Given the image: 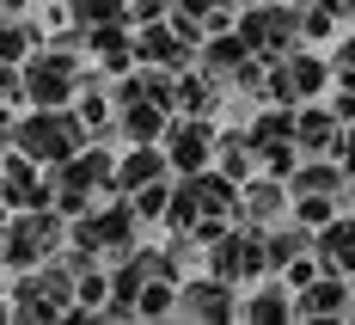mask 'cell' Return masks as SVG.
Wrapping results in <instances>:
<instances>
[{"label": "cell", "mask_w": 355, "mask_h": 325, "mask_svg": "<svg viewBox=\"0 0 355 325\" xmlns=\"http://www.w3.org/2000/svg\"><path fill=\"white\" fill-rule=\"evenodd\" d=\"M12 147L31 153L37 166H62V160H73V153L86 147V123H80L73 110H62V105H37L31 117L12 129Z\"/></svg>", "instance_id": "cell-1"}, {"label": "cell", "mask_w": 355, "mask_h": 325, "mask_svg": "<svg viewBox=\"0 0 355 325\" xmlns=\"http://www.w3.org/2000/svg\"><path fill=\"white\" fill-rule=\"evenodd\" d=\"M62 215H49V203L43 209H19V215L6 221V240H0V258L12 264V270H37V264H49L55 246H62Z\"/></svg>", "instance_id": "cell-2"}, {"label": "cell", "mask_w": 355, "mask_h": 325, "mask_svg": "<svg viewBox=\"0 0 355 325\" xmlns=\"http://www.w3.org/2000/svg\"><path fill=\"white\" fill-rule=\"evenodd\" d=\"M19 80H25V99L31 105H68V99H80V56H73L68 43L31 49Z\"/></svg>", "instance_id": "cell-3"}, {"label": "cell", "mask_w": 355, "mask_h": 325, "mask_svg": "<svg viewBox=\"0 0 355 325\" xmlns=\"http://www.w3.org/2000/svg\"><path fill=\"white\" fill-rule=\"evenodd\" d=\"M68 240L80 246V252H92V258H129V252H135V203L86 209V215L73 221Z\"/></svg>", "instance_id": "cell-4"}, {"label": "cell", "mask_w": 355, "mask_h": 325, "mask_svg": "<svg viewBox=\"0 0 355 325\" xmlns=\"http://www.w3.org/2000/svg\"><path fill=\"white\" fill-rule=\"evenodd\" d=\"M294 31H300V12L294 6H270V0H257V6H245V19H239V37L251 43V56H288V43H294Z\"/></svg>", "instance_id": "cell-5"}, {"label": "cell", "mask_w": 355, "mask_h": 325, "mask_svg": "<svg viewBox=\"0 0 355 325\" xmlns=\"http://www.w3.org/2000/svg\"><path fill=\"white\" fill-rule=\"evenodd\" d=\"M209 264L214 276H227V283H251V276H263L270 270V252H263V233L251 227V233H220L209 246Z\"/></svg>", "instance_id": "cell-6"}, {"label": "cell", "mask_w": 355, "mask_h": 325, "mask_svg": "<svg viewBox=\"0 0 355 325\" xmlns=\"http://www.w3.org/2000/svg\"><path fill=\"white\" fill-rule=\"evenodd\" d=\"M159 147H166V160H172V172H202L214 160V129L202 123V117H178V123H166V135H159Z\"/></svg>", "instance_id": "cell-7"}, {"label": "cell", "mask_w": 355, "mask_h": 325, "mask_svg": "<svg viewBox=\"0 0 355 325\" xmlns=\"http://www.w3.org/2000/svg\"><path fill=\"white\" fill-rule=\"evenodd\" d=\"M178 313H184V319H233V313H239L233 283H227V276H196V283H184V289H178Z\"/></svg>", "instance_id": "cell-8"}, {"label": "cell", "mask_w": 355, "mask_h": 325, "mask_svg": "<svg viewBox=\"0 0 355 325\" xmlns=\"http://www.w3.org/2000/svg\"><path fill=\"white\" fill-rule=\"evenodd\" d=\"M135 62L172 74V68H184V62H190V43L178 37V25H172V31H166V25H141V31H135Z\"/></svg>", "instance_id": "cell-9"}, {"label": "cell", "mask_w": 355, "mask_h": 325, "mask_svg": "<svg viewBox=\"0 0 355 325\" xmlns=\"http://www.w3.org/2000/svg\"><path fill=\"white\" fill-rule=\"evenodd\" d=\"M294 313L300 319H324V313H349V283L331 270V276H319V283H306L300 289V301H294Z\"/></svg>", "instance_id": "cell-10"}, {"label": "cell", "mask_w": 355, "mask_h": 325, "mask_svg": "<svg viewBox=\"0 0 355 325\" xmlns=\"http://www.w3.org/2000/svg\"><path fill=\"white\" fill-rule=\"evenodd\" d=\"M288 209V190L276 178H251V184H239V215L251 221V227H270V221Z\"/></svg>", "instance_id": "cell-11"}, {"label": "cell", "mask_w": 355, "mask_h": 325, "mask_svg": "<svg viewBox=\"0 0 355 325\" xmlns=\"http://www.w3.org/2000/svg\"><path fill=\"white\" fill-rule=\"evenodd\" d=\"M166 153L153 142H135V153L129 160H116V190H141V184H153V178H166Z\"/></svg>", "instance_id": "cell-12"}, {"label": "cell", "mask_w": 355, "mask_h": 325, "mask_svg": "<svg viewBox=\"0 0 355 325\" xmlns=\"http://www.w3.org/2000/svg\"><path fill=\"white\" fill-rule=\"evenodd\" d=\"M319 264L324 270H337V276H349L355 270V221H324V233H319Z\"/></svg>", "instance_id": "cell-13"}, {"label": "cell", "mask_w": 355, "mask_h": 325, "mask_svg": "<svg viewBox=\"0 0 355 325\" xmlns=\"http://www.w3.org/2000/svg\"><path fill=\"white\" fill-rule=\"evenodd\" d=\"M294 142L306 147V153H343L337 117H324V110H300V117H294Z\"/></svg>", "instance_id": "cell-14"}, {"label": "cell", "mask_w": 355, "mask_h": 325, "mask_svg": "<svg viewBox=\"0 0 355 325\" xmlns=\"http://www.w3.org/2000/svg\"><path fill=\"white\" fill-rule=\"evenodd\" d=\"M251 160H257V147H251V129H245V135H214V166H220L227 178H245Z\"/></svg>", "instance_id": "cell-15"}, {"label": "cell", "mask_w": 355, "mask_h": 325, "mask_svg": "<svg viewBox=\"0 0 355 325\" xmlns=\"http://www.w3.org/2000/svg\"><path fill=\"white\" fill-rule=\"evenodd\" d=\"M172 105L190 110V117H209V110H214V74H202V80H196V74H184V80L172 86Z\"/></svg>", "instance_id": "cell-16"}, {"label": "cell", "mask_w": 355, "mask_h": 325, "mask_svg": "<svg viewBox=\"0 0 355 325\" xmlns=\"http://www.w3.org/2000/svg\"><path fill=\"white\" fill-rule=\"evenodd\" d=\"M288 313H294V301H288V289H276V283L257 289L251 301H239V319H288Z\"/></svg>", "instance_id": "cell-17"}, {"label": "cell", "mask_w": 355, "mask_h": 325, "mask_svg": "<svg viewBox=\"0 0 355 325\" xmlns=\"http://www.w3.org/2000/svg\"><path fill=\"white\" fill-rule=\"evenodd\" d=\"M68 6H73V19H80V31H86V25H116V19H129L123 0H68Z\"/></svg>", "instance_id": "cell-18"}, {"label": "cell", "mask_w": 355, "mask_h": 325, "mask_svg": "<svg viewBox=\"0 0 355 325\" xmlns=\"http://www.w3.org/2000/svg\"><path fill=\"white\" fill-rule=\"evenodd\" d=\"M294 197H337V172L319 166V160L300 166V172H294Z\"/></svg>", "instance_id": "cell-19"}, {"label": "cell", "mask_w": 355, "mask_h": 325, "mask_svg": "<svg viewBox=\"0 0 355 325\" xmlns=\"http://www.w3.org/2000/svg\"><path fill=\"white\" fill-rule=\"evenodd\" d=\"M31 49H37V37L25 31V25H0V62H6V68H12V62H25Z\"/></svg>", "instance_id": "cell-20"}, {"label": "cell", "mask_w": 355, "mask_h": 325, "mask_svg": "<svg viewBox=\"0 0 355 325\" xmlns=\"http://www.w3.org/2000/svg\"><path fill=\"white\" fill-rule=\"evenodd\" d=\"M337 62H343V68H355V43H343V56H337Z\"/></svg>", "instance_id": "cell-21"}, {"label": "cell", "mask_w": 355, "mask_h": 325, "mask_svg": "<svg viewBox=\"0 0 355 325\" xmlns=\"http://www.w3.org/2000/svg\"><path fill=\"white\" fill-rule=\"evenodd\" d=\"M343 160H349V166H355V135H343Z\"/></svg>", "instance_id": "cell-22"}, {"label": "cell", "mask_w": 355, "mask_h": 325, "mask_svg": "<svg viewBox=\"0 0 355 325\" xmlns=\"http://www.w3.org/2000/svg\"><path fill=\"white\" fill-rule=\"evenodd\" d=\"M0 6H6V12H19V6H31V0H0Z\"/></svg>", "instance_id": "cell-23"}, {"label": "cell", "mask_w": 355, "mask_h": 325, "mask_svg": "<svg viewBox=\"0 0 355 325\" xmlns=\"http://www.w3.org/2000/svg\"><path fill=\"white\" fill-rule=\"evenodd\" d=\"M6 221H12V215H6V203H0V240H6Z\"/></svg>", "instance_id": "cell-24"}, {"label": "cell", "mask_w": 355, "mask_h": 325, "mask_svg": "<svg viewBox=\"0 0 355 325\" xmlns=\"http://www.w3.org/2000/svg\"><path fill=\"white\" fill-rule=\"evenodd\" d=\"M331 6H355V0H331Z\"/></svg>", "instance_id": "cell-25"}]
</instances>
